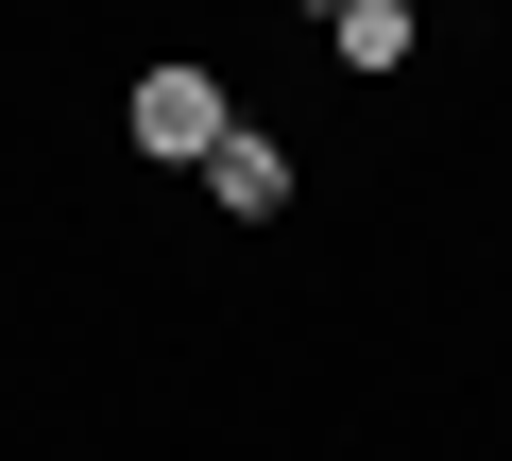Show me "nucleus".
Returning <instances> with one entry per match:
<instances>
[{
	"label": "nucleus",
	"mask_w": 512,
	"mask_h": 461,
	"mask_svg": "<svg viewBox=\"0 0 512 461\" xmlns=\"http://www.w3.org/2000/svg\"><path fill=\"white\" fill-rule=\"evenodd\" d=\"M205 205H222V222H274V205H291V154H274V137L239 120V137L205 154Z\"/></svg>",
	"instance_id": "obj_2"
},
{
	"label": "nucleus",
	"mask_w": 512,
	"mask_h": 461,
	"mask_svg": "<svg viewBox=\"0 0 512 461\" xmlns=\"http://www.w3.org/2000/svg\"><path fill=\"white\" fill-rule=\"evenodd\" d=\"M308 18H342V0H308Z\"/></svg>",
	"instance_id": "obj_4"
},
{
	"label": "nucleus",
	"mask_w": 512,
	"mask_h": 461,
	"mask_svg": "<svg viewBox=\"0 0 512 461\" xmlns=\"http://www.w3.org/2000/svg\"><path fill=\"white\" fill-rule=\"evenodd\" d=\"M325 52L376 86V69H410V0H342V18H325Z\"/></svg>",
	"instance_id": "obj_3"
},
{
	"label": "nucleus",
	"mask_w": 512,
	"mask_h": 461,
	"mask_svg": "<svg viewBox=\"0 0 512 461\" xmlns=\"http://www.w3.org/2000/svg\"><path fill=\"white\" fill-rule=\"evenodd\" d=\"M120 137H137L154 171H205V154L239 137V103H222V69H188V52H171V69H137V103H120Z\"/></svg>",
	"instance_id": "obj_1"
}]
</instances>
